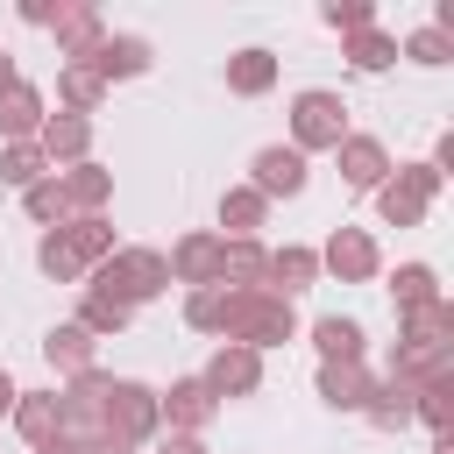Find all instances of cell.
I'll use <instances>...</instances> for the list:
<instances>
[{
    "label": "cell",
    "mask_w": 454,
    "mask_h": 454,
    "mask_svg": "<svg viewBox=\"0 0 454 454\" xmlns=\"http://www.w3.org/2000/svg\"><path fill=\"white\" fill-rule=\"evenodd\" d=\"M298 333V305L277 298V291H227V319H220V340L234 348H284Z\"/></svg>",
    "instance_id": "cell-1"
},
{
    "label": "cell",
    "mask_w": 454,
    "mask_h": 454,
    "mask_svg": "<svg viewBox=\"0 0 454 454\" xmlns=\"http://www.w3.org/2000/svg\"><path fill=\"white\" fill-rule=\"evenodd\" d=\"M85 291L121 298V305L135 312V305H149V298H163V291H170V262H163L156 248H114V255L92 270V284H85Z\"/></svg>",
    "instance_id": "cell-2"
},
{
    "label": "cell",
    "mask_w": 454,
    "mask_h": 454,
    "mask_svg": "<svg viewBox=\"0 0 454 454\" xmlns=\"http://www.w3.org/2000/svg\"><path fill=\"white\" fill-rule=\"evenodd\" d=\"M340 142H348V99L326 85H305L291 99V149L312 156V149H340Z\"/></svg>",
    "instance_id": "cell-3"
},
{
    "label": "cell",
    "mask_w": 454,
    "mask_h": 454,
    "mask_svg": "<svg viewBox=\"0 0 454 454\" xmlns=\"http://www.w3.org/2000/svg\"><path fill=\"white\" fill-rule=\"evenodd\" d=\"M440 170L433 163H397L383 184H376V213H383V227H419L426 213H433V199H440Z\"/></svg>",
    "instance_id": "cell-4"
},
{
    "label": "cell",
    "mask_w": 454,
    "mask_h": 454,
    "mask_svg": "<svg viewBox=\"0 0 454 454\" xmlns=\"http://www.w3.org/2000/svg\"><path fill=\"white\" fill-rule=\"evenodd\" d=\"M376 270H383V255H376L369 227H333V234H326V248H319V277H340V284H369Z\"/></svg>",
    "instance_id": "cell-5"
},
{
    "label": "cell",
    "mask_w": 454,
    "mask_h": 454,
    "mask_svg": "<svg viewBox=\"0 0 454 454\" xmlns=\"http://www.w3.org/2000/svg\"><path fill=\"white\" fill-rule=\"evenodd\" d=\"M199 383H206L213 397H255V390H262V355H255V348L220 340V348H213V362L199 369Z\"/></svg>",
    "instance_id": "cell-6"
},
{
    "label": "cell",
    "mask_w": 454,
    "mask_h": 454,
    "mask_svg": "<svg viewBox=\"0 0 454 454\" xmlns=\"http://www.w3.org/2000/svg\"><path fill=\"white\" fill-rule=\"evenodd\" d=\"M305 156L291 149V142H270V149H255V163H248V192H262V199H298L305 192Z\"/></svg>",
    "instance_id": "cell-7"
},
{
    "label": "cell",
    "mask_w": 454,
    "mask_h": 454,
    "mask_svg": "<svg viewBox=\"0 0 454 454\" xmlns=\"http://www.w3.org/2000/svg\"><path fill=\"white\" fill-rule=\"evenodd\" d=\"M156 411H163L170 433H206V426L220 419V397H213L199 376H177L170 390H156Z\"/></svg>",
    "instance_id": "cell-8"
},
{
    "label": "cell",
    "mask_w": 454,
    "mask_h": 454,
    "mask_svg": "<svg viewBox=\"0 0 454 454\" xmlns=\"http://www.w3.org/2000/svg\"><path fill=\"white\" fill-rule=\"evenodd\" d=\"M43 28L57 35V57H64V64H85V57L106 43L99 7H50V21H43Z\"/></svg>",
    "instance_id": "cell-9"
},
{
    "label": "cell",
    "mask_w": 454,
    "mask_h": 454,
    "mask_svg": "<svg viewBox=\"0 0 454 454\" xmlns=\"http://www.w3.org/2000/svg\"><path fill=\"white\" fill-rule=\"evenodd\" d=\"M35 149H43L50 170H71V163L92 156V121H85V114H50L43 135H35Z\"/></svg>",
    "instance_id": "cell-10"
},
{
    "label": "cell",
    "mask_w": 454,
    "mask_h": 454,
    "mask_svg": "<svg viewBox=\"0 0 454 454\" xmlns=\"http://www.w3.org/2000/svg\"><path fill=\"white\" fill-rule=\"evenodd\" d=\"M333 163H340V184H348V192H376V184L390 177V149H383L376 135H355V128H348V142L333 149Z\"/></svg>",
    "instance_id": "cell-11"
},
{
    "label": "cell",
    "mask_w": 454,
    "mask_h": 454,
    "mask_svg": "<svg viewBox=\"0 0 454 454\" xmlns=\"http://www.w3.org/2000/svg\"><path fill=\"white\" fill-rule=\"evenodd\" d=\"M163 262H170V284L206 291V284H220V234H213V227H199V234H184Z\"/></svg>",
    "instance_id": "cell-12"
},
{
    "label": "cell",
    "mask_w": 454,
    "mask_h": 454,
    "mask_svg": "<svg viewBox=\"0 0 454 454\" xmlns=\"http://www.w3.org/2000/svg\"><path fill=\"white\" fill-rule=\"evenodd\" d=\"M312 284H319V248H305V241L270 248V262H262V291L298 298V291H312Z\"/></svg>",
    "instance_id": "cell-13"
},
{
    "label": "cell",
    "mask_w": 454,
    "mask_h": 454,
    "mask_svg": "<svg viewBox=\"0 0 454 454\" xmlns=\"http://www.w3.org/2000/svg\"><path fill=\"white\" fill-rule=\"evenodd\" d=\"M43 121H50V99H43L28 78H14V85L0 92V142H35Z\"/></svg>",
    "instance_id": "cell-14"
},
{
    "label": "cell",
    "mask_w": 454,
    "mask_h": 454,
    "mask_svg": "<svg viewBox=\"0 0 454 454\" xmlns=\"http://www.w3.org/2000/svg\"><path fill=\"white\" fill-rule=\"evenodd\" d=\"M50 177H57V192H64L71 220H78V213H106V199H114V170H99L92 156L71 163V170H50Z\"/></svg>",
    "instance_id": "cell-15"
},
{
    "label": "cell",
    "mask_w": 454,
    "mask_h": 454,
    "mask_svg": "<svg viewBox=\"0 0 454 454\" xmlns=\"http://www.w3.org/2000/svg\"><path fill=\"white\" fill-rule=\"evenodd\" d=\"M85 64L99 71V85H114V78H142L156 57H149V35H114V28H106V43H99Z\"/></svg>",
    "instance_id": "cell-16"
},
{
    "label": "cell",
    "mask_w": 454,
    "mask_h": 454,
    "mask_svg": "<svg viewBox=\"0 0 454 454\" xmlns=\"http://www.w3.org/2000/svg\"><path fill=\"white\" fill-rule=\"evenodd\" d=\"M369 390H376V369L369 362H319V397L333 411H362Z\"/></svg>",
    "instance_id": "cell-17"
},
{
    "label": "cell",
    "mask_w": 454,
    "mask_h": 454,
    "mask_svg": "<svg viewBox=\"0 0 454 454\" xmlns=\"http://www.w3.org/2000/svg\"><path fill=\"white\" fill-rule=\"evenodd\" d=\"M270 220V199L248 192V184H227L220 192V241H255V227Z\"/></svg>",
    "instance_id": "cell-18"
},
{
    "label": "cell",
    "mask_w": 454,
    "mask_h": 454,
    "mask_svg": "<svg viewBox=\"0 0 454 454\" xmlns=\"http://www.w3.org/2000/svg\"><path fill=\"white\" fill-rule=\"evenodd\" d=\"M57 234L71 241V255L85 262V277H92V270H99V262H106V255L121 248V241H114V220H106V213H78V220H64Z\"/></svg>",
    "instance_id": "cell-19"
},
{
    "label": "cell",
    "mask_w": 454,
    "mask_h": 454,
    "mask_svg": "<svg viewBox=\"0 0 454 454\" xmlns=\"http://www.w3.org/2000/svg\"><path fill=\"white\" fill-rule=\"evenodd\" d=\"M397 348H454V305L447 298H433V305H419V312H397Z\"/></svg>",
    "instance_id": "cell-20"
},
{
    "label": "cell",
    "mask_w": 454,
    "mask_h": 454,
    "mask_svg": "<svg viewBox=\"0 0 454 454\" xmlns=\"http://www.w3.org/2000/svg\"><path fill=\"white\" fill-rule=\"evenodd\" d=\"M7 419H14V433H21L28 447H43V440H57V433H64V411H57V390H21Z\"/></svg>",
    "instance_id": "cell-21"
},
{
    "label": "cell",
    "mask_w": 454,
    "mask_h": 454,
    "mask_svg": "<svg viewBox=\"0 0 454 454\" xmlns=\"http://www.w3.org/2000/svg\"><path fill=\"white\" fill-rule=\"evenodd\" d=\"M312 348H319V362H362L369 333H362V319H348V312H326V319H312Z\"/></svg>",
    "instance_id": "cell-22"
},
{
    "label": "cell",
    "mask_w": 454,
    "mask_h": 454,
    "mask_svg": "<svg viewBox=\"0 0 454 454\" xmlns=\"http://www.w3.org/2000/svg\"><path fill=\"white\" fill-rule=\"evenodd\" d=\"M262 241H220V291H262Z\"/></svg>",
    "instance_id": "cell-23"
},
{
    "label": "cell",
    "mask_w": 454,
    "mask_h": 454,
    "mask_svg": "<svg viewBox=\"0 0 454 454\" xmlns=\"http://www.w3.org/2000/svg\"><path fill=\"white\" fill-rule=\"evenodd\" d=\"M270 85H277V57L270 50H234L227 57V92L234 99H262Z\"/></svg>",
    "instance_id": "cell-24"
},
{
    "label": "cell",
    "mask_w": 454,
    "mask_h": 454,
    "mask_svg": "<svg viewBox=\"0 0 454 454\" xmlns=\"http://www.w3.org/2000/svg\"><path fill=\"white\" fill-rule=\"evenodd\" d=\"M43 355H50L57 376H78V369H92V333H85L78 319H64V326L43 333Z\"/></svg>",
    "instance_id": "cell-25"
},
{
    "label": "cell",
    "mask_w": 454,
    "mask_h": 454,
    "mask_svg": "<svg viewBox=\"0 0 454 454\" xmlns=\"http://www.w3.org/2000/svg\"><path fill=\"white\" fill-rule=\"evenodd\" d=\"M99 99H106V85H99L92 64H64V71H57V114H85V121H92Z\"/></svg>",
    "instance_id": "cell-26"
},
{
    "label": "cell",
    "mask_w": 454,
    "mask_h": 454,
    "mask_svg": "<svg viewBox=\"0 0 454 454\" xmlns=\"http://www.w3.org/2000/svg\"><path fill=\"white\" fill-rule=\"evenodd\" d=\"M390 298H397V312H419V305H433V298H447V291H440V270H433V262H397Z\"/></svg>",
    "instance_id": "cell-27"
},
{
    "label": "cell",
    "mask_w": 454,
    "mask_h": 454,
    "mask_svg": "<svg viewBox=\"0 0 454 454\" xmlns=\"http://www.w3.org/2000/svg\"><path fill=\"white\" fill-rule=\"evenodd\" d=\"M362 419H369L376 433H404V426H411V390H404V383H376L369 404H362Z\"/></svg>",
    "instance_id": "cell-28"
},
{
    "label": "cell",
    "mask_w": 454,
    "mask_h": 454,
    "mask_svg": "<svg viewBox=\"0 0 454 454\" xmlns=\"http://www.w3.org/2000/svg\"><path fill=\"white\" fill-rule=\"evenodd\" d=\"M43 177H50V163H43L35 142H0V184L28 192V184H43Z\"/></svg>",
    "instance_id": "cell-29"
},
{
    "label": "cell",
    "mask_w": 454,
    "mask_h": 454,
    "mask_svg": "<svg viewBox=\"0 0 454 454\" xmlns=\"http://www.w3.org/2000/svg\"><path fill=\"white\" fill-rule=\"evenodd\" d=\"M348 64H355V71H390V64H397V35H390V28L348 35Z\"/></svg>",
    "instance_id": "cell-30"
},
{
    "label": "cell",
    "mask_w": 454,
    "mask_h": 454,
    "mask_svg": "<svg viewBox=\"0 0 454 454\" xmlns=\"http://www.w3.org/2000/svg\"><path fill=\"white\" fill-rule=\"evenodd\" d=\"M35 270H43V277H50V284H78V277H85V262H78V255H71V241H64V234H57V227H50V234H43V241H35Z\"/></svg>",
    "instance_id": "cell-31"
},
{
    "label": "cell",
    "mask_w": 454,
    "mask_h": 454,
    "mask_svg": "<svg viewBox=\"0 0 454 454\" xmlns=\"http://www.w3.org/2000/svg\"><path fill=\"white\" fill-rule=\"evenodd\" d=\"M128 319H135V312H128L121 298H99V291H85V298H78V326H85L92 340H106V333H121Z\"/></svg>",
    "instance_id": "cell-32"
},
{
    "label": "cell",
    "mask_w": 454,
    "mask_h": 454,
    "mask_svg": "<svg viewBox=\"0 0 454 454\" xmlns=\"http://www.w3.org/2000/svg\"><path fill=\"white\" fill-rule=\"evenodd\" d=\"M397 57H411V64H426V71H440V64H454V43L426 21V28H411L404 43H397Z\"/></svg>",
    "instance_id": "cell-33"
},
{
    "label": "cell",
    "mask_w": 454,
    "mask_h": 454,
    "mask_svg": "<svg viewBox=\"0 0 454 454\" xmlns=\"http://www.w3.org/2000/svg\"><path fill=\"white\" fill-rule=\"evenodd\" d=\"M220 319H227V291H220V284L184 291V326H192V333H220Z\"/></svg>",
    "instance_id": "cell-34"
},
{
    "label": "cell",
    "mask_w": 454,
    "mask_h": 454,
    "mask_svg": "<svg viewBox=\"0 0 454 454\" xmlns=\"http://www.w3.org/2000/svg\"><path fill=\"white\" fill-rule=\"evenodd\" d=\"M21 206H28V220H35V227H64V220H71V206H64V192H57V177H43V184H28V192H21Z\"/></svg>",
    "instance_id": "cell-35"
},
{
    "label": "cell",
    "mask_w": 454,
    "mask_h": 454,
    "mask_svg": "<svg viewBox=\"0 0 454 454\" xmlns=\"http://www.w3.org/2000/svg\"><path fill=\"white\" fill-rule=\"evenodd\" d=\"M447 411H454V376H440V383L411 390V419H426L433 433H447Z\"/></svg>",
    "instance_id": "cell-36"
},
{
    "label": "cell",
    "mask_w": 454,
    "mask_h": 454,
    "mask_svg": "<svg viewBox=\"0 0 454 454\" xmlns=\"http://www.w3.org/2000/svg\"><path fill=\"white\" fill-rule=\"evenodd\" d=\"M319 21H326L333 35H362V28H376V7H369V0H326Z\"/></svg>",
    "instance_id": "cell-37"
},
{
    "label": "cell",
    "mask_w": 454,
    "mask_h": 454,
    "mask_svg": "<svg viewBox=\"0 0 454 454\" xmlns=\"http://www.w3.org/2000/svg\"><path fill=\"white\" fill-rule=\"evenodd\" d=\"M156 454H206V440H199V433H163Z\"/></svg>",
    "instance_id": "cell-38"
},
{
    "label": "cell",
    "mask_w": 454,
    "mask_h": 454,
    "mask_svg": "<svg viewBox=\"0 0 454 454\" xmlns=\"http://www.w3.org/2000/svg\"><path fill=\"white\" fill-rule=\"evenodd\" d=\"M35 454H99V447H92V440H71V433H57V440H43Z\"/></svg>",
    "instance_id": "cell-39"
},
{
    "label": "cell",
    "mask_w": 454,
    "mask_h": 454,
    "mask_svg": "<svg viewBox=\"0 0 454 454\" xmlns=\"http://www.w3.org/2000/svg\"><path fill=\"white\" fill-rule=\"evenodd\" d=\"M14 397H21V383H14V376H7V369H0V419H7V411H14Z\"/></svg>",
    "instance_id": "cell-40"
},
{
    "label": "cell",
    "mask_w": 454,
    "mask_h": 454,
    "mask_svg": "<svg viewBox=\"0 0 454 454\" xmlns=\"http://www.w3.org/2000/svg\"><path fill=\"white\" fill-rule=\"evenodd\" d=\"M14 78H21V71H14V50H0V92H7Z\"/></svg>",
    "instance_id": "cell-41"
},
{
    "label": "cell",
    "mask_w": 454,
    "mask_h": 454,
    "mask_svg": "<svg viewBox=\"0 0 454 454\" xmlns=\"http://www.w3.org/2000/svg\"><path fill=\"white\" fill-rule=\"evenodd\" d=\"M433 454H454V440H447V433H440V440H433Z\"/></svg>",
    "instance_id": "cell-42"
}]
</instances>
